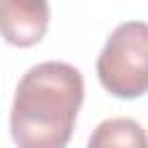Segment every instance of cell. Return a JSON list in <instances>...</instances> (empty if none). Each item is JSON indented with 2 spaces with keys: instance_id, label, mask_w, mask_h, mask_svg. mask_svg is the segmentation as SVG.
<instances>
[{
  "instance_id": "cell-1",
  "label": "cell",
  "mask_w": 148,
  "mask_h": 148,
  "mask_svg": "<svg viewBox=\"0 0 148 148\" xmlns=\"http://www.w3.org/2000/svg\"><path fill=\"white\" fill-rule=\"evenodd\" d=\"M83 102V76L67 62H39L16 86L12 139L18 148H65Z\"/></svg>"
},
{
  "instance_id": "cell-4",
  "label": "cell",
  "mask_w": 148,
  "mask_h": 148,
  "mask_svg": "<svg viewBox=\"0 0 148 148\" xmlns=\"http://www.w3.org/2000/svg\"><path fill=\"white\" fill-rule=\"evenodd\" d=\"M88 148H148V134L132 118H109L92 130Z\"/></svg>"
},
{
  "instance_id": "cell-2",
  "label": "cell",
  "mask_w": 148,
  "mask_h": 148,
  "mask_svg": "<svg viewBox=\"0 0 148 148\" xmlns=\"http://www.w3.org/2000/svg\"><path fill=\"white\" fill-rule=\"evenodd\" d=\"M97 76L120 99L148 92V23L127 21L111 32L97 58Z\"/></svg>"
},
{
  "instance_id": "cell-3",
  "label": "cell",
  "mask_w": 148,
  "mask_h": 148,
  "mask_svg": "<svg viewBox=\"0 0 148 148\" xmlns=\"http://www.w3.org/2000/svg\"><path fill=\"white\" fill-rule=\"evenodd\" d=\"M49 0H0V35L14 46L37 44L49 28Z\"/></svg>"
}]
</instances>
